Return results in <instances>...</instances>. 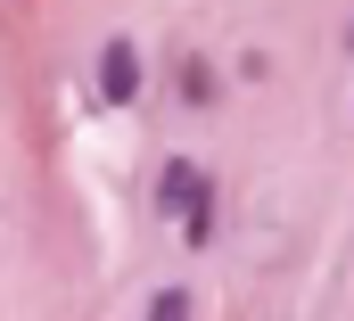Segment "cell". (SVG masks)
I'll list each match as a JSON object with an SVG mask.
<instances>
[{
    "instance_id": "obj_1",
    "label": "cell",
    "mask_w": 354,
    "mask_h": 321,
    "mask_svg": "<svg viewBox=\"0 0 354 321\" xmlns=\"http://www.w3.org/2000/svg\"><path fill=\"white\" fill-rule=\"evenodd\" d=\"M157 206H165V214H181V223H189V214H206V206H214L206 165H198V157H174L165 173H157Z\"/></svg>"
},
{
    "instance_id": "obj_2",
    "label": "cell",
    "mask_w": 354,
    "mask_h": 321,
    "mask_svg": "<svg viewBox=\"0 0 354 321\" xmlns=\"http://www.w3.org/2000/svg\"><path fill=\"white\" fill-rule=\"evenodd\" d=\"M91 82H99V99H107V107H132V99H140V50H132V42L115 33V42L99 50Z\"/></svg>"
},
{
    "instance_id": "obj_3",
    "label": "cell",
    "mask_w": 354,
    "mask_h": 321,
    "mask_svg": "<svg viewBox=\"0 0 354 321\" xmlns=\"http://www.w3.org/2000/svg\"><path fill=\"white\" fill-rule=\"evenodd\" d=\"M174 91H181V107H214V99H223V82H214V66H206V58H181Z\"/></svg>"
},
{
    "instance_id": "obj_4",
    "label": "cell",
    "mask_w": 354,
    "mask_h": 321,
    "mask_svg": "<svg viewBox=\"0 0 354 321\" xmlns=\"http://www.w3.org/2000/svg\"><path fill=\"white\" fill-rule=\"evenodd\" d=\"M149 321H189V297H181V288H157V297H149Z\"/></svg>"
}]
</instances>
